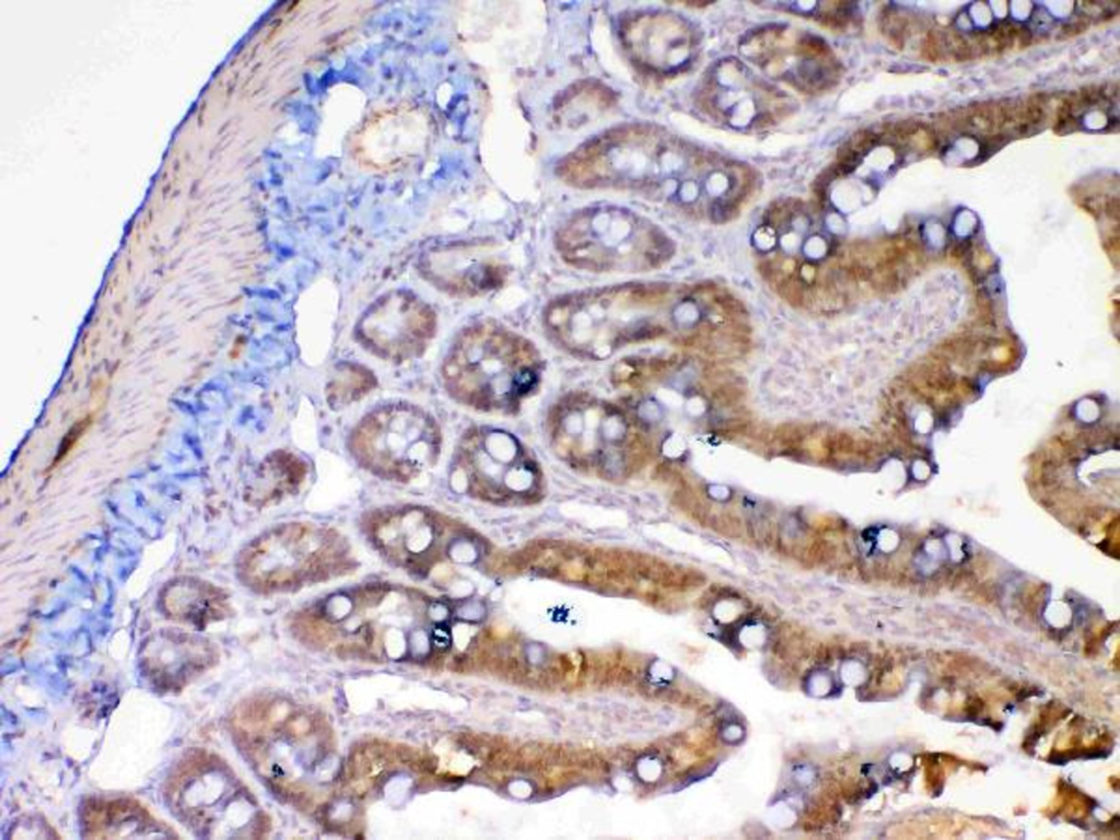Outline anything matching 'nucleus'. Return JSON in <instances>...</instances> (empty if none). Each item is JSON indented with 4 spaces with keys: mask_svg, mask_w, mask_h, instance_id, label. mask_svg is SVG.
<instances>
[{
    "mask_svg": "<svg viewBox=\"0 0 1120 840\" xmlns=\"http://www.w3.org/2000/svg\"><path fill=\"white\" fill-rule=\"evenodd\" d=\"M565 184L583 189H618L674 205H691L701 190L730 195L735 163L650 124H625L587 140L557 166Z\"/></svg>",
    "mask_w": 1120,
    "mask_h": 840,
    "instance_id": "nucleus-1",
    "label": "nucleus"
},
{
    "mask_svg": "<svg viewBox=\"0 0 1120 840\" xmlns=\"http://www.w3.org/2000/svg\"><path fill=\"white\" fill-rule=\"evenodd\" d=\"M660 290L644 283L586 289L561 295L544 312L550 338L569 353L605 360L661 334Z\"/></svg>",
    "mask_w": 1120,
    "mask_h": 840,
    "instance_id": "nucleus-2",
    "label": "nucleus"
},
{
    "mask_svg": "<svg viewBox=\"0 0 1120 840\" xmlns=\"http://www.w3.org/2000/svg\"><path fill=\"white\" fill-rule=\"evenodd\" d=\"M444 384L474 404H502L530 394L542 376L534 343L498 323L478 322L457 336L443 365Z\"/></svg>",
    "mask_w": 1120,
    "mask_h": 840,
    "instance_id": "nucleus-3",
    "label": "nucleus"
},
{
    "mask_svg": "<svg viewBox=\"0 0 1120 840\" xmlns=\"http://www.w3.org/2000/svg\"><path fill=\"white\" fill-rule=\"evenodd\" d=\"M555 245L570 266L590 272L637 273L656 268L669 252L665 234L641 214L599 203L575 211Z\"/></svg>",
    "mask_w": 1120,
    "mask_h": 840,
    "instance_id": "nucleus-4",
    "label": "nucleus"
},
{
    "mask_svg": "<svg viewBox=\"0 0 1120 840\" xmlns=\"http://www.w3.org/2000/svg\"><path fill=\"white\" fill-rule=\"evenodd\" d=\"M436 439L434 423L422 410L392 405L360 423L353 446L362 460L377 471L407 477L430 459Z\"/></svg>",
    "mask_w": 1120,
    "mask_h": 840,
    "instance_id": "nucleus-5",
    "label": "nucleus"
},
{
    "mask_svg": "<svg viewBox=\"0 0 1120 840\" xmlns=\"http://www.w3.org/2000/svg\"><path fill=\"white\" fill-rule=\"evenodd\" d=\"M436 329L433 310L407 291H392L377 299L361 316L357 336L380 358L406 361L419 357Z\"/></svg>",
    "mask_w": 1120,
    "mask_h": 840,
    "instance_id": "nucleus-6",
    "label": "nucleus"
},
{
    "mask_svg": "<svg viewBox=\"0 0 1120 840\" xmlns=\"http://www.w3.org/2000/svg\"><path fill=\"white\" fill-rule=\"evenodd\" d=\"M746 56L763 71L804 91H820L838 77L829 48L817 37L789 27H767L744 44Z\"/></svg>",
    "mask_w": 1120,
    "mask_h": 840,
    "instance_id": "nucleus-7",
    "label": "nucleus"
},
{
    "mask_svg": "<svg viewBox=\"0 0 1120 840\" xmlns=\"http://www.w3.org/2000/svg\"><path fill=\"white\" fill-rule=\"evenodd\" d=\"M619 38L635 68L658 77L681 71L696 48V37L688 23L660 10L638 11L623 18Z\"/></svg>",
    "mask_w": 1120,
    "mask_h": 840,
    "instance_id": "nucleus-8",
    "label": "nucleus"
},
{
    "mask_svg": "<svg viewBox=\"0 0 1120 840\" xmlns=\"http://www.w3.org/2000/svg\"><path fill=\"white\" fill-rule=\"evenodd\" d=\"M704 106L722 120L744 126L774 121L783 107V95L735 60L722 61L703 82Z\"/></svg>",
    "mask_w": 1120,
    "mask_h": 840,
    "instance_id": "nucleus-9",
    "label": "nucleus"
},
{
    "mask_svg": "<svg viewBox=\"0 0 1120 840\" xmlns=\"http://www.w3.org/2000/svg\"><path fill=\"white\" fill-rule=\"evenodd\" d=\"M421 273L450 294L476 296L500 287L506 265L486 245H456L431 253Z\"/></svg>",
    "mask_w": 1120,
    "mask_h": 840,
    "instance_id": "nucleus-10",
    "label": "nucleus"
},
{
    "mask_svg": "<svg viewBox=\"0 0 1120 840\" xmlns=\"http://www.w3.org/2000/svg\"><path fill=\"white\" fill-rule=\"evenodd\" d=\"M427 129L416 110L392 109L371 118L357 138L355 155L374 170L397 167L420 153Z\"/></svg>",
    "mask_w": 1120,
    "mask_h": 840,
    "instance_id": "nucleus-11",
    "label": "nucleus"
},
{
    "mask_svg": "<svg viewBox=\"0 0 1120 840\" xmlns=\"http://www.w3.org/2000/svg\"><path fill=\"white\" fill-rule=\"evenodd\" d=\"M213 650L202 638L160 632L148 640L140 656L145 678L164 691L179 690L209 668Z\"/></svg>",
    "mask_w": 1120,
    "mask_h": 840,
    "instance_id": "nucleus-12",
    "label": "nucleus"
},
{
    "mask_svg": "<svg viewBox=\"0 0 1120 840\" xmlns=\"http://www.w3.org/2000/svg\"><path fill=\"white\" fill-rule=\"evenodd\" d=\"M82 824L88 838H160L171 831L140 804L130 800H95L82 812Z\"/></svg>",
    "mask_w": 1120,
    "mask_h": 840,
    "instance_id": "nucleus-13",
    "label": "nucleus"
},
{
    "mask_svg": "<svg viewBox=\"0 0 1120 840\" xmlns=\"http://www.w3.org/2000/svg\"><path fill=\"white\" fill-rule=\"evenodd\" d=\"M162 604L173 619L194 627H206L224 612L220 591L202 580L179 578L164 587Z\"/></svg>",
    "mask_w": 1120,
    "mask_h": 840,
    "instance_id": "nucleus-14",
    "label": "nucleus"
},
{
    "mask_svg": "<svg viewBox=\"0 0 1120 840\" xmlns=\"http://www.w3.org/2000/svg\"><path fill=\"white\" fill-rule=\"evenodd\" d=\"M614 103L612 92L603 84L584 81L571 86L556 104L561 121L579 122L593 112L604 110Z\"/></svg>",
    "mask_w": 1120,
    "mask_h": 840,
    "instance_id": "nucleus-15",
    "label": "nucleus"
},
{
    "mask_svg": "<svg viewBox=\"0 0 1120 840\" xmlns=\"http://www.w3.org/2000/svg\"><path fill=\"white\" fill-rule=\"evenodd\" d=\"M1031 33L1023 25L999 24L976 37V45L985 56H995L1018 46L1029 45Z\"/></svg>",
    "mask_w": 1120,
    "mask_h": 840,
    "instance_id": "nucleus-16",
    "label": "nucleus"
},
{
    "mask_svg": "<svg viewBox=\"0 0 1120 840\" xmlns=\"http://www.w3.org/2000/svg\"><path fill=\"white\" fill-rule=\"evenodd\" d=\"M373 384V375L362 366L346 365L337 370L329 385V394L338 400L354 399L368 392Z\"/></svg>",
    "mask_w": 1120,
    "mask_h": 840,
    "instance_id": "nucleus-17",
    "label": "nucleus"
},
{
    "mask_svg": "<svg viewBox=\"0 0 1120 840\" xmlns=\"http://www.w3.org/2000/svg\"><path fill=\"white\" fill-rule=\"evenodd\" d=\"M486 452L500 463L511 462L517 453L516 441L506 432L491 431L483 440Z\"/></svg>",
    "mask_w": 1120,
    "mask_h": 840,
    "instance_id": "nucleus-18",
    "label": "nucleus"
},
{
    "mask_svg": "<svg viewBox=\"0 0 1120 840\" xmlns=\"http://www.w3.org/2000/svg\"><path fill=\"white\" fill-rule=\"evenodd\" d=\"M942 40L944 44H941V50L945 48L955 61L962 62L972 58V48L961 35L948 33L942 36Z\"/></svg>",
    "mask_w": 1120,
    "mask_h": 840,
    "instance_id": "nucleus-19",
    "label": "nucleus"
},
{
    "mask_svg": "<svg viewBox=\"0 0 1120 840\" xmlns=\"http://www.w3.org/2000/svg\"><path fill=\"white\" fill-rule=\"evenodd\" d=\"M504 480L510 489L523 491L530 487L533 476L524 468H513L506 472Z\"/></svg>",
    "mask_w": 1120,
    "mask_h": 840,
    "instance_id": "nucleus-20",
    "label": "nucleus"
},
{
    "mask_svg": "<svg viewBox=\"0 0 1120 840\" xmlns=\"http://www.w3.org/2000/svg\"><path fill=\"white\" fill-rule=\"evenodd\" d=\"M451 556L457 562H471L476 559L477 552L470 542L462 541L453 546Z\"/></svg>",
    "mask_w": 1120,
    "mask_h": 840,
    "instance_id": "nucleus-21",
    "label": "nucleus"
},
{
    "mask_svg": "<svg viewBox=\"0 0 1120 840\" xmlns=\"http://www.w3.org/2000/svg\"><path fill=\"white\" fill-rule=\"evenodd\" d=\"M826 250L827 244L819 235L810 236L804 246L805 254L810 258H819L825 255Z\"/></svg>",
    "mask_w": 1120,
    "mask_h": 840,
    "instance_id": "nucleus-22",
    "label": "nucleus"
},
{
    "mask_svg": "<svg viewBox=\"0 0 1120 840\" xmlns=\"http://www.w3.org/2000/svg\"><path fill=\"white\" fill-rule=\"evenodd\" d=\"M1087 28H1088V23L1086 21L1078 20V21H1075V22H1071V23H1068L1064 26H1062V28L1058 33V38L1059 39H1066V38H1070V37H1074V36H1077L1080 34H1082Z\"/></svg>",
    "mask_w": 1120,
    "mask_h": 840,
    "instance_id": "nucleus-23",
    "label": "nucleus"
},
{
    "mask_svg": "<svg viewBox=\"0 0 1120 840\" xmlns=\"http://www.w3.org/2000/svg\"><path fill=\"white\" fill-rule=\"evenodd\" d=\"M697 315V308L690 303H682L675 308V319L679 324L692 323Z\"/></svg>",
    "mask_w": 1120,
    "mask_h": 840,
    "instance_id": "nucleus-24",
    "label": "nucleus"
},
{
    "mask_svg": "<svg viewBox=\"0 0 1120 840\" xmlns=\"http://www.w3.org/2000/svg\"><path fill=\"white\" fill-rule=\"evenodd\" d=\"M485 615V608L480 603H469L458 609V616L466 620H479Z\"/></svg>",
    "mask_w": 1120,
    "mask_h": 840,
    "instance_id": "nucleus-25",
    "label": "nucleus"
},
{
    "mask_svg": "<svg viewBox=\"0 0 1120 840\" xmlns=\"http://www.w3.org/2000/svg\"><path fill=\"white\" fill-rule=\"evenodd\" d=\"M780 242L785 252L792 253L797 249L798 245L801 244V238L796 233L790 232L784 234L781 237Z\"/></svg>",
    "mask_w": 1120,
    "mask_h": 840,
    "instance_id": "nucleus-26",
    "label": "nucleus"
},
{
    "mask_svg": "<svg viewBox=\"0 0 1120 840\" xmlns=\"http://www.w3.org/2000/svg\"><path fill=\"white\" fill-rule=\"evenodd\" d=\"M682 448H684V443H682L681 439L678 438V436L669 438L666 441V443L664 444V452L668 456H677V455H679L681 453Z\"/></svg>",
    "mask_w": 1120,
    "mask_h": 840,
    "instance_id": "nucleus-27",
    "label": "nucleus"
},
{
    "mask_svg": "<svg viewBox=\"0 0 1120 840\" xmlns=\"http://www.w3.org/2000/svg\"><path fill=\"white\" fill-rule=\"evenodd\" d=\"M688 409H689L690 412L697 413L698 411H701L702 404H701V401L698 398H693V399L689 400Z\"/></svg>",
    "mask_w": 1120,
    "mask_h": 840,
    "instance_id": "nucleus-28",
    "label": "nucleus"
}]
</instances>
